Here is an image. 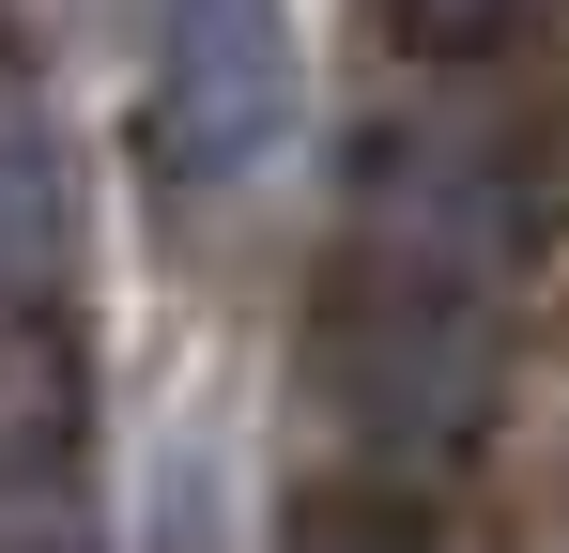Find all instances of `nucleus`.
<instances>
[{
  "label": "nucleus",
  "instance_id": "39448f33",
  "mask_svg": "<svg viewBox=\"0 0 569 553\" xmlns=\"http://www.w3.org/2000/svg\"><path fill=\"white\" fill-rule=\"evenodd\" d=\"M292 553H431V492H400V476H323V492L292 507Z\"/></svg>",
  "mask_w": 569,
  "mask_h": 553
},
{
  "label": "nucleus",
  "instance_id": "7ed1b4c3",
  "mask_svg": "<svg viewBox=\"0 0 569 553\" xmlns=\"http://www.w3.org/2000/svg\"><path fill=\"white\" fill-rule=\"evenodd\" d=\"M0 553H93V384L62 308L0 323Z\"/></svg>",
  "mask_w": 569,
  "mask_h": 553
},
{
  "label": "nucleus",
  "instance_id": "f257e3e1",
  "mask_svg": "<svg viewBox=\"0 0 569 553\" xmlns=\"http://www.w3.org/2000/svg\"><path fill=\"white\" fill-rule=\"evenodd\" d=\"M539 215H555V184H539V154L492 108H370V139L339 170V262H323V292L508 323L523 262H539Z\"/></svg>",
  "mask_w": 569,
  "mask_h": 553
},
{
  "label": "nucleus",
  "instance_id": "f03ea898",
  "mask_svg": "<svg viewBox=\"0 0 569 553\" xmlns=\"http://www.w3.org/2000/svg\"><path fill=\"white\" fill-rule=\"evenodd\" d=\"M308 62H292V0H154V184L231 200L278 170Z\"/></svg>",
  "mask_w": 569,
  "mask_h": 553
},
{
  "label": "nucleus",
  "instance_id": "20e7f679",
  "mask_svg": "<svg viewBox=\"0 0 569 553\" xmlns=\"http://www.w3.org/2000/svg\"><path fill=\"white\" fill-rule=\"evenodd\" d=\"M62 262H78V154H62L47 92L0 78V323L62 308Z\"/></svg>",
  "mask_w": 569,
  "mask_h": 553
}]
</instances>
